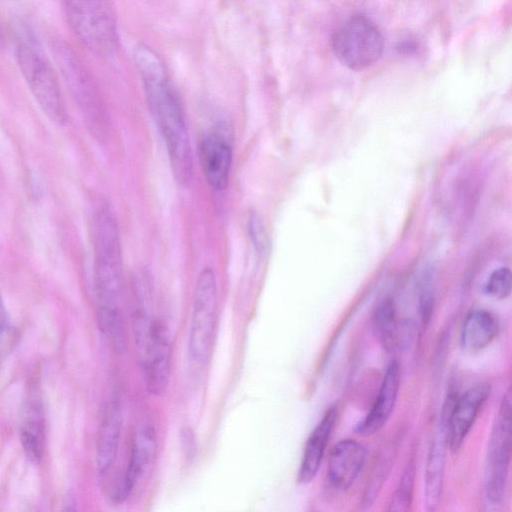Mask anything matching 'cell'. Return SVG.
<instances>
[{"label":"cell","instance_id":"cell-2","mask_svg":"<svg viewBox=\"0 0 512 512\" xmlns=\"http://www.w3.org/2000/svg\"><path fill=\"white\" fill-rule=\"evenodd\" d=\"M94 283L97 320L122 316L123 260L116 218L107 205H102L93 220Z\"/></svg>","mask_w":512,"mask_h":512},{"label":"cell","instance_id":"cell-26","mask_svg":"<svg viewBox=\"0 0 512 512\" xmlns=\"http://www.w3.org/2000/svg\"><path fill=\"white\" fill-rule=\"evenodd\" d=\"M180 439L185 457L188 460L194 458L197 450L194 431L190 427H183L180 432Z\"/></svg>","mask_w":512,"mask_h":512},{"label":"cell","instance_id":"cell-1","mask_svg":"<svg viewBox=\"0 0 512 512\" xmlns=\"http://www.w3.org/2000/svg\"><path fill=\"white\" fill-rule=\"evenodd\" d=\"M151 113L163 136L176 180L187 184L192 177V150L185 115L159 55L145 44L133 52Z\"/></svg>","mask_w":512,"mask_h":512},{"label":"cell","instance_id":"cell-22","mask_svg":"<svg viewBox=\"0 0 512 512\" xmlns=\"http://www.w3.org/2000/svg\"><path fill=\"white\" fill-rule=\"evenodd\" d=\"M484 291L496 299H505L511 293V271L508 267L495 269L488 277Z\"/></svg>","mask_w":512,"mask_h":512},{"label":"cell","instance_id":"cell-25","mask_svg":"<svg viewBox=\"0 0 512 512\" xmlns=\"http://www.w3.org/2000/svg\"><path fill=\"white\" fill-rule=\"evenodd\" d=\"M419 314L423 325H427L431 319L434 308V295L429 276L422 278L418 294Z\"/></svg>","mask_w":512,"mask_h":512},{"label":"cell","instance_id":"cell-14","mask_svg":"<svg viewBox=\"0 0 512 512\" xmlns=\"http://www.w3.org/2000/svg\"><path fill=\"white\" fill-rule=\"evenodd\" d=\"M400 387V368L391 361L385 371L375 402L365 418L357 424L355 431L367 436L378 432L389 420L395 408Z\"/></svg>","mask_w":512,"mask_h":512},{"label":"cell","instance_id":"cell-8","mask_svg":"<svg viewBox=\"0 0 512 512\" xmlns=\"http://www.w3.org/2000/svg\"><path fill=\"white\" fill-rule=\"evenodd\" d=\"M140 354L146 389L154 396H161L168 387L171 367V339L166 324L153 319Z\"/></svg>","mask_w":512,"mask_h":512},{"label":"cell","instance_id":"cell-9","mask_svg":"<svg viewBox=\"0 0 512 512\" xmlns=\"http://www.w3.org/2000/svg\"><path fill=\"white\" fill-rule=\"evenodd\" d=\"M156 447L157 439L153 425L148 420H142L132 439L125 473L113 495L116 502L121 503L129 498L139 480L149 469L156 454Z\"/></svg>","mask_w":512,"mask_h":512},{"label":"cell","instance_id":"cell-7","mask_svg":"<svg viewBox=\"0 0 512 512\" xmlns=\"http://www.w3.org/2000/svg\"><path fill=\"white\" fill-rule=\"evenodd\" d=\"M217 283L212 268L198 276L189 331L188 351L192 361L205 363L211 353L216 323Z\"/></svg>","mask_w":512,"mask_h":512},{"label":"cell","instance_id":"cell-12","mask_svg":"<svg viewBox=\"0 0 512 512\" xmlns=\"http://www.w3.org/2000/svg\"><path fill=\"white\" fill-rule=\"evenodd\" d=\"M202 173L215 190H224L229 181L232 163V145L221 129L208 132L198 149Z\"/></svg>","mask_w":512,"mask_h":512},{"label":"cell","instance_id":"cell-23","mask_svg":"<svg viewBox=\"0 0 512 512\" xmlns=\"http://www.w3.org/2000/svg\"><path fill=\"white\" fill-rule=\"evenodd\" d=\"M16 341V329L0 294V358L11 352Z\"/></svg>","mask_w":512,"mask_h":512},{"label":"cell","instance_id":"cell-15","mask_svg":"<svg viewBox=\"0 0 512 512\" xmlns=\"http://www.w3.org/2000/svg\"><path fill=\"white\" fill-rule=\"evenodd\" d=\"M122 420L121 404L112 398L104 408L96 441V465L101 474L110 469L116 458Z\"/></svg>","mask_w":512,"mask_h":512},{"label":"cell","instance_id":"cell-19","mask_svg":"<svg viewBox=\"0 0 512 512\" xmlns=\"http://www.w3.org/2000/svg\"><path fill=\"white\" fill-rule=\"evenodd\" d=\"M373 329L383 348L391 352L399 347L400 323L396 317L394 301L384 299L378 304L373 316Z\"/></svg>","mask_w":512,"mask_h":512},{"label":"cell","instance_id":"cell-10","mask_svg":"<svg viewBox=\"0 0 512 512\" xmlns=\"http://www.w3.org/2000/svg\"><path fill=\"white\" fill-rule=\"evenodd\" d=\"M454 397H456L454 394H450L444 402L439 425L427 455L424 498L426 509L429 511L436 510L441 499L446 451L448 448L447 421L455 400Z\"/></svg>","mask_w":512,"mask_h":512},{"label":"cell","instance_id":"cell-18","mask_svg":"<svg viewBox=\"0 0 512 512\" xmlns=\"http://www.w3.org/2000/svg\"><path fill=\"white\" fill-rule=\"evenodd\" d=\"M20 440L26 456L32 462H39L45 447V425L42 405L35 396H32L26 407Z\"/></svg>","mask_w":512,"mask_h":512},{"label":"cell","instance_id":"cell-11","mask_svg":"<svg viewBox=\"0 0 512 512\" xmlns=\"http://www.w3.org/2000/svg\"><path fill=\"white\" fill-rule=\"evenodd\" d=\"M489 394V385L477 384L456 396L447 421V445L451 452L462 446Z\"/></svg>","mask_w":512,"mask_h":512},{"label":"cell","instance_id":"cell-24","mask_svg":"<svg viewBox=\"0 0 512 512\" xmlns=\"http://www.w3.org/2000/svg\"><path fill=\"white\" fill-rule=\"evenodd\" d=\"M248 233L256 253L264 256L268 251V234L261 216L251 212L248 217Z\"/></svg>","mask_w":512,"mask_h":512},{"label":"cell","instance_id":"cell-16","mask_svg":"<svg viewBox=\"0 0 512 512\" xmlns=\"http://www.w3.org/2000/svg\"><path fill=\"white\" fill-rule=\"evenodd\" d=\"M336 419L337 409L332 406L309 435L298 471L299 483H310L317 475Z\"/></svg>","mask_w":512,"mask_h":512},{"label":"cell","instance_id":"cell-21","mask_svg":"<svg viewBox=\"0 0 512 512\" xmlns=\"http://www.w3.org/2000/svg\"><path fill=\"white\" fill-rule=\"evenodd\" d=\"M415 480V463L413 460L407 463L399 484L391 496L389 511H408L412 504L413 487Z\"/></svg>","mask_w":512,"mask_h":512},{"label":"cell","instance_id":"cell-4","mask_svg":"<svg viewBox=\"0 0 512 512\" xmlns=\"http://www.w3.org/2000/svg\"><path fill=\"white\" fill-rule=\"evenodd\" d=\"M332 50L342 65L360 71L380 59L384 40L370 19L363 15H354L334 32Z\"/></svg>","mask_w":512,"mask_h":512},{"label":"cell","instance_id":"cell-20","mask_svg":"<svg viewBox=\"0 0 512 512\" xmlns=\"http://www.w3.org/2000/svg\"><path fill=\"white\" fill-rule=\"evenodd\" d=\"M393 449H386L380 456L362 498L365 508L373 505L393 465Z\"/></svg>","mask_w":512,"mask_h":512},{"label":"cell","instance_id":"cell-6","mask_svg":"<svg viewBox=\"0 0 512 512\" xmlns=\"http://www.w3.org/2000/svg\"><path fill=\"white\" fill-rule=\"evenodd\" d=\"M68 22L81 42L99 54L116 42V25L108 0H65Z\"/></svg>","mask_w":512,"mask_h":512},{"label":"cell","instance_id":"cell-3","mask_svg":"<svg viewBox=\"0 0 512 512\" xmlns=\"http://www.w3.org/2000/svg\"><path fill=\"white\" fill-rule=\"evenodd\" d=\"M16 58L25 82L43 113L54 124L65 126L68 111L56 73L39 43L29 33L18 38Z\"/></svg>","mask_w":512,"mask_h":512},{"label":"cell","instance_id":"cell-13","mask_svg":"<svg viewBox=\"0 0 512 512\" xmlns=\"http://www.w3.org/2000/svg\"><path fill=\"white\" fill-rule=\"evenodd\" d=\"M367 458L366 448L354 439H342L331 450L327 476L338 490L348 489L361 473Z\"/></svg>","mask_w":512,"mask_h":512},{"label":"cell","instance_id":"cell-5","mask_svg":"<svg viewBox=\"0 0 512 512\" xmlns=\"http://www.w3.org/2000/svg\"><path fill=\"white\" fill-rule=\"evenodd\" d=\"M511 388L495 416L487 447L484 490L489 502L499 504L506 492L511 459Z\"/></svg>","mask_w":512,"mask_h":512},{"label":"cell","instance_id":"cell-17","mask_svg":"<svg viewBox=\"0 0 512 512\" xmlns=\"http://www.w3.org/2000/svg\"><path fill=\"white\" fill-rule=\"evenodd\" d=\"M497 333L496 319L492 313L484 309H475L464 319L460 344L464 352L474 354L486 348Z\"/></svg>","mask_w":512,"mask_h":512}]
</instances>
